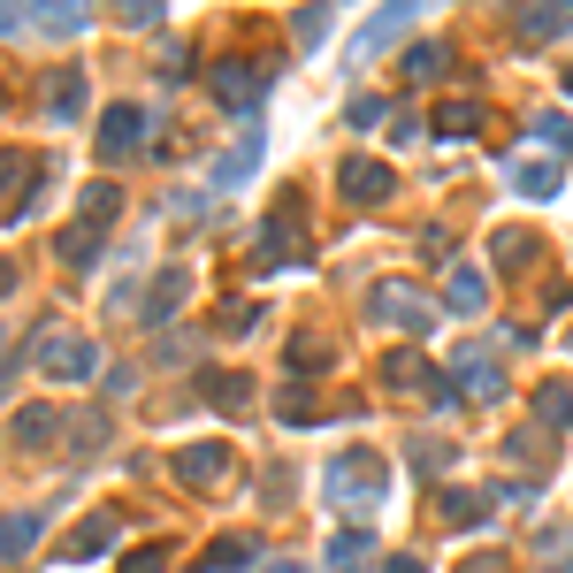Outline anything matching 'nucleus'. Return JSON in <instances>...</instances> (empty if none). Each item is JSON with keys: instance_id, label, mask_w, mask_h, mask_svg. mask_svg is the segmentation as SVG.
Instances as JSON below:
<instances>
[{"instance_id": "9b49d317", "label": "nucleus", "mask_w": 573, "mask_h": 573, "mask_svg": "<svg viewBox=\"0 0 573 573\" xmlns=\"http://www.w3.org/2000/svg\"><path fill=\"white\" fill-rule=\"evenodd\" d=\"M115 536H123V520H115V513H92L85 528H69V543H62V559H77V566H85V559H100V551H115Z\"/></svg>"}, {"instance_id": "0eeeda50", "label": "nucleus", "mask_w": 573, "mask_h": 573, "mask_svg": "<svg viewBox=\"0 0 573 573\" xmlns=\"http://www.w3.org/2000/svg\"><path fill=\"white\" fill-rule=\"evenodd\" d=\"M451 390H466L474 406H489V398H505V375H497V352L489 344H466V352H451Z\"/></svg>"}, {"instance_id": "f03ea898", "label": "nucleus", "mask_w": 573, "mask_h": 573, "mask_svg": "<svg viewBox=\"0 0 573 573\" xmlns=\"http://www.w3.org/2000/svg\"><path fill=\"white\" fill-rule=\"evenodd\" d=\"M321 482H329V505H344V513H360V505H375V497H390V459H383V451H337Z\"/></svg>"}, {"instance_id": "9d476101", "label": "nucleus", "mask_w": 573, "mask_h": 573, "mask_svg": "<svg viewBox=\"0 0 573 573\" xmlns=\"http://www.w3.org/2000/svg\"><path fill=\"white\" fill-rule=\"evenodd\" d=\"M230 474V443H191V451H176V482L184 489H214Z\"/></svg>"}, {"instance_id": "4468645a", "label": "nucleus", "mask_w": 573, "mask_h": 573, "mask_svg": "<svg viewBox=\"0 0 573 573\" xmlns=\"http://www.w3.org/2000/svg\"><path fill=\"white\" fill-rule=\"evenodd\" d=\"M375 559V536L367 528H344V536H329V573H360Z\"/></svg>"}, {"instance_id": "39448f33", "label": "nucleus", "mask_w": 573, "mask_h": 573, "mask_svg": "<svg viewBox=\"0 0 573 573\" xmlns=\"http://www.w3.org/2000/svg\"><path fill=\"white\" fill-rule=\"evenodd\" d=\"M306 253V199L290 191L284 207L261 222V253H253V268H284V261H298Z\"/></svg>"}, {"instance_id": "1a4fd4ad", "label": "nucleus", "mask_w": 573, "mask_h": 573, "mask_svg": "<svg viewBox=\"0 0 573 573\" xmlns=\"http://www.w3.org/2000/svg\"><path fill=\"white\" fill-rule=\"evenodd\" d=\"M139 145H145V108L139 100H115V108L100 115V153H108V161H131Z\"/></svg>"}, {"instance_id": "6e6552de", "label": "nucleus", "mask_w": 573, "mask_h": 573, "mask_svg": "<svg viewBox=\"0 0 573 573\" xmlns=\"http://www.w3.org/2000/svg\"><path fill=\"white\" fill-rule=\"evenodd\" d=\"M337 191H344L352 207H375V199H390L398 184H390V168H383L375 153H352V161L337 168Z\"/></svg>"}, {"instance_id": "4c0bfd02", "label": "nucleus", "mask_w": 573, "mask_h": 573, "mask_svg": "<svg viewBox=\"0 0 573 573\" xmlns=\"http://www.w3.org/2000/svg\"><path fill=\"white\" fill-rule=\"evenodd\" d=\"M0 290H15V261H0Z\"/></svg>"}, {"instance_id": "ddd939ff", "label": "nucleus", "mask_w": 573, "mask_h": 573, "mask_svg": "<svg viewBox=\"0 0 573 573\" xmlns=\"http://www.w3.org/2000/svg\"><path fill=\"white\" fill-rule=\"evenodd\" d=\"M513 31H520V38H536V46H543V38H566V31H573V8H559V0L520 8V15H513Z\"/></svg>"}, {"instance_id": "f3484780", "label": "nucleus", "mask_w": 573, "mask_h": 573, "mask_svg": "<svg viewBox=\"0 0 573 573\" xmlns=\"http://www.w3.org/2000/svg\"><path fill=\"white\" fill-rule=\"evenodd\" d=\"M513 184L528 199H559V161H513Z\"/></svg>"}, {"instance_id": "423d86ee", "label": "nucleus", "mask_w": 573, "mask_h": 573, "mask_svg": "<svg viewBox=\"0 0 573 573\" xmlns=\"http://www.w3.org/2000/svg\"><path fill=\"white\" fill-rule=\"evenodd\" d=\"M375 313L390 329H406V337H429L436 329V298L421 284H375Z\"/></svg>"}, {"instance_id": "a19ab883", "label": "nucleus", "mask_w": 573, "mask_h": 573, "mask_svg": "<svg viewBox=\"0 0 573 573\" xmlns=\"http://www.w3.org/2000/svg\"><path fill=\"white\" fill-rule=\"evenodd\" d=\"M566 92H573V69H566Z\"/></svg>"}, {"instance_id": "c85d7f7f", "label": "nucleus", "mask_w": 573, "mask_h": 573, "mask_svg": "<svg viewBox=\"0 0 573 573\" xmlns=\"http://www.w3.org/2000/svg\"><path fill=\"white\" fill-rule=\"evenodd\" d=\"M253 161H261V139H245V145H238V153H230V161H222V168H214V191H230V184H245V176H253Z\"/></svg>"}, {"instance_id": "2eb2a0df", "label": "nucleus", "mask_w": 573, "mask_h": 573, "mask_svg": "<svg viewBox=\"0 0 573 573\" xmlns=\"http://www.w3.org/2000/svg\"><path fill=\"white\" fill-rule=\"evenodd\" d=\"M436 513H443V528H482V520H489V497H482V489H443Z\"/></svg>"}, {"instance_id": "e433bc0d", "label": "nucleus", "mask_w": 573, "mask_h": 573, "mask_svg": "<svg viewBox=\"0 0 573 573\" xmlns=\"http://www.w3.org/2000/svg\"><path fill=\"white\" fill-rule=\"evenodd\" d=\"M123 573H161V551H145V559H123Z\"/></svg>"}, {"instance_id": "2f4dec72", "label": "nucleus", "mask_w": 573, "mask_h": 573, "mask_svg": "<svg viewBox=\"0 0 573 573\" xmlns=\"http://www.w3.org/2000/svg\"><path fill=\"white\" fill-rule=\"evenodd\" d=\"M321 360H329V337H313V329L290 337V367H321Z\"/></svg>"}, {"instance_id": "c756f323", "label": "nucleus", "mask_w": 573, "mask_h": 573, "mask_svg": "<svg viewBox=\"0 0 573 573\" xmlns=\"http://www.w3.org/2000/svg\"><path fill=\"white\" fill-rule=\"evenodd\" d=\"M38 176V161H23V153H0V207H15V184H31Z\"/></svg>"}, {"instance_id": "f8f14e48", "label": "nucleus", "mask_w": 573, "mask_h": 573, "mask_svg": "<svg viewBox=\"0 0 573 573\" xmlns=\"http://www.w3.org/2000/svg\"><path fill=\"white\" fill-rule=\"evenodd\" d=\"M482 131H489V108H482V100H443V115H436V139H482Z\"/></svg>"}, {"instance_id": "5701e85b", "label": "nucleus", "mask_w": 573, "mask_h": 573, "mask_svg": "<svg viewBox=\"0 0 573 573\" xmlns=\"http://www.w3.org/2000/svg\"><path fill=\"white\" fill-rule=\"evenodd\" d=\"M459 313H482V298H489V284H482V268H451V290H443Z\"/></svg>"}, {"instance_id": "c9c22d12", "label": "nucleus", "mask_w": 573, "mask_h": 573, "mask_svg": "<svg viewBox=\"0 0 573 573\" xmlns=\"http://www.w3.org/2000/svg\"><path fill=\"white\" fill-rule=\"evenodd\" d=\"M459 573H513V559H466Z\"/></svg>"}, {"instance_id": "ea45409f", "label": "nucleus", "mask_w": 573, "mask_h": 573, "mask_svg": "<svg viewBox=\"0 0 573 573\" xmlns=\"http://www.w3.org/2000/svg\"><path fill=\"white\" fill-rule=\"evenodd\" d=\"M268 573H306V566H268Z\"/></svg>"}, {"instance_id": "7ed1b4c3", "label": "nucleus", "mask_w": 573, "mask_h": 573, "mask_svg": "<svg viewBox=\"0 0 573 573\" xmlns=\"http://www.w3.org/2000/svg\"><path fill=\"white\" fill-rule=\"evenodd\" d=\"M207 92H214V108H230V115H261V108H268V69H261V62H214V69H207Z\"/></svg>"}, {"instance_id": "6ab92c4d", "label": "nucleus", "mask_w": 573, "mask_h": 573, "mask_svg": "<svg viewBox=\"0 0 573 573\" xmlns=\"http://www.w3.org/2000/svg\"><path fill=\"white\" fill-rule=\"evenodd\" d=\"M276 414H284V421H313V414H321V398H313L306 375H290L284 390H276Z\"/></svg>"}, {"instance_id": "b1692460", "label": "nucleus", "mask_w": 573, "mask_h": 573, "mask_svg": "<svg viewBox=\"0 0 573 573\" xmlns=\"http://www.w3.org/2000/svg\"><path fill=\"white\" fill-rule=\"evenodd\" d=\"M390 31H406V8H390V15H375V23L360 31V46H352V62H367V54H383V46H390Z\"/></svg>"}, {"instance_id": "a211bd4d", "label": "nucleus", "mask_w": 573, "mask_h": 573, "mask_svg": "<svg viewBox=\"0 0 573 573\" xmlns=\"http://www.w3.org/2000/svg\"><path fill=\"white\" fill-rule=\"evenodd\" d=\"M184 290H191V276H184V268H168V276L153 284V298H145V321H168V313L184 306Z\"/></svg>"}, {"instance_id": "412c9836", "label": "nucleus", "mask_w": 573, "mask_h": 573, "mask_svg": "<svg viewBox=\"0 0 573 573\" xmlns=\"http://www.w3.org/2000/svg\"><path fill=\"white\" fill-rule=\"evenodd\" d=\"M383 383H390V390H429L421 352H390V360H383Z\"/></svg>"}, {"instance_id": "58836bf2", "label": "nucleus", "mask_w": 573, "mask_h": 573, "mask_svg": "<svg viewBox=\"0 0 573 573\" xmlns=\"http://www.w3.org/2000/svg\"><path fill=\"white\" fill-rule=\"evenodd\" d=\"M390 573H421V559H390Z\"/></svg>"}, {"instance_id": "a878e982", "label": "nucleus", "mask_w": 573, "mask_h": 573, "mask_svg": "<svg viewBox=\"0 0 573 573\" xmlns=\"http://www.w3.org/2000/svg\"><path fill=\"white\" fill-rule=\"evenodd\" d=\"M54 429H62V414H54V406H23V414H15V443H46Z\"/></svg>"}, {"instance_id": "cd10ccee", "label": "nucleus", "mask_w": 573, "mask_h": 573, "mask_svg": "<svg viewBox=\"0 0 573 573\" xmlns=\"http://www.w3.org/2000/svg\"><path fill=\"white\" fill-rule=\"evenodd\" d=\"M436 77H443V46H436V38H421V46L406 54V85H436Z\"/></svg>"}, {"instance_id": "20e7f679", "label": "nucleus", "mask_w": 573, "mask_h": 573, "mask_svg": "<svg viewBox=\"0 0 573 573\" xmlns=\"http://www.w3.org/2000/svg\"><path fill=\"white\" fill-rule=\"evenodd\" d=\"M38 367H46L54 383H92V375H100V344L77 337V329H46V337H38Z\"/></svg>"}, {"instance_id": "f704fd0d", "label": "nucleus", "mask_w": 573, "mask_h": 573, "mask_svg": "<svg viewBox=\"0 0 573 573\" xmlns=\"http://www.w3.org/2000/svg\"><path fill=\"white\" fill-rule=\"evenodd\" d=\"M46 31H54V38H69V31H85V15H77V8H54V15H46Z\"/></svg>"}, {"instance_id": "f257e3e1", "label": "nucleus", "mask_w": 573, "mask_h": 573, "mask_svg": "<svg viewBox=\"0 0 573 573\" xmlns=\"http://www.w3.org/2000/svg\"><path fill=\"white\" fill-rule=\"evenodd\" d=\"M115 214H123V191H115V184H92V191H85V207H77V222L62 230V245H54V253H62L69 268H92V261L108 253Z\"/></svg>"}, {"instance_id": "7c9ffc66", "label": "nucleus", "mask_w": 573, "mask_h": 573, "mask_svg": "<svg viewBox=\"0 0 573 573\" xmlns=\"http://www.w3.org/2000/svg\"><path fill=\"white\" fill-rule=\"evenodd\" d=\"M528 131H536V145H543V153H566V145H573L566 115H536V123H528Z\"/></svg>"}, {"instance_id": "bb28decb", "label": "nucleus", "mask_w": 573, "mask_h": 573, "mask_svg": "<svg viewBox=\"0 0 573 573\" xmlns=\"http://www.w3.org/2000/svg\"><path fill=\"white\" fill-rule=\"evenodd\" d=\"M536 414H543L551 429H573V390L566 383H543V390H536Z\"/></svg>"}, {"instance_id": "4be33fe9", "label": "nucleus", "mask_w": 573, "mask_h": 573, "mask_svg": "<svg viewBox=\"0 0 573 573\" xmlns=\"http://www.w3.org/2000/svg\"><path fill=\"white\" fill-rule=\"evenodd\" d=\"M207 406H214V414H245V406H253V383H245V375H214V383H207Z\"/></svg>"}, {"instance_id": "473e14b6", "label": "nucleus", "mask_w": 573, "mask_h": 573, "mask_svg": "<svg viewBox=\"0 0 573 573\" xmlns=\"http://www.w3.org/2000/svg\"><path fill=\"white\" fill-rule=\"evenodd\" d=\"M290 31H298V46H313V38L329 31V8H298V23H290Z\"/></svg>"}, {"instance_id": "72a5a7b5", "label": "nucleus", "mask_w": 573, "mask_h": 573, "mask_svg": "<svg viewBox=\"0 0 573 573\" xmlns=\"http://www.w3.org/2000/svg\"><path fill=\"white\" fill-rule=\"evenodd\" d=\"M245 329H253V306L230 298V306H222V337H245Z\"/></svg>"}, {"instance_id": "aec40b11", "label": "nucleus", "mask_w": 573, "mask_h": 573, "mask_svg": "<svg viewBox=\"0 0 573 573\" xmlns=\"http://www.w3.org/2000/svg\"><path fill=\"white\" fill-rule=\"evenodd\" d=\"M253 566V543L245 536H222V543H207V566L199 573H245Z\"/></svg>"}, {"instance_id": "393cba45", "label": "nucleus", "mask_w": 573, "mask_h": 573, "mask_svg": "<svg viewBox=\"0 0 573 573\" xmlns=\"http://www.w3.org/2000/svg\"><path fill=\"white\" fill-rule=\"evenodd\" d=\"M528 261H536V230H505V238H497V268H505V276H520Z\"/></svg>"}, {"instance_id": "dca6fc26", "label": "nucleus", "mask_w": 573, "mask_h": 573, "mask_svg": "<svg viewBox=\"0 0 573 573\" xmlns=\"http://www.w3.org/2000/svg\"><path fill=\"white\" fill-rule=\"evenodd\" d=\"M46 108H54V123H77V108H85V69H62L54 92H46Z\"/></svg>"}]
</instances>
